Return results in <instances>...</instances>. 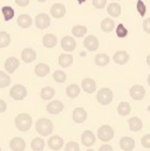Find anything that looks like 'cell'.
<instances>
[{"instance_id":"16","label":"cell","mask_w":150,"mask_h":151,"mask_svg":"<svg viewBox=\"0 0 150 151\" xmlns=\"http://www.w3.org/2000/svg\"><path fill=\"white\" fill-rule=\"evenodd\" d=\"M112 60L117 65H125L129 61V54L125 50H118L114 54Z\"/></svg>"},{"instance_id":"34","label":"cell","mask_w":150,"mask_h":151,"mask_svg":"<svg viewBox=\"0 0 150 151\" xmlns=\"http://www.w3.org/2000/svg\"><path fill=\"white\" fill-rule=\"evenodd\" d=\"M1 13H2V15H4L5 21H9V20L13 19V17H14V9H13L12 7H9V6L2 7Z\"/></svg>"},{"instance_id":"19","label":"cell","mask_w":150,"mask_h":151,"mask_svg":"<svg viewBox=\"0 0 150 151\" xmlns=\"http://www.w3.org/2000/svg\"><path fill=\"white\" fill-rule=\"evenodd\" d=\"M87 111L83 108H75L73 110V121L75 123H82L87 119Z\"/></svg>"},{"instance_id":"43","label":"cell","mask_w":150,"mask_h":151,"mask_svg":"<svg viewBox=\"0 0 150 151\" xmlns=\"http://www.w3.org/2000/svg\"><path fill=\"white\" fill-rule=\"evenodd\" d=\"M143 29L146 33H150V19H146L144 22H143Z\"/></svg>"},{"instance_id":"31","label":"cell","mask_w":150,"mask_h":151,"mask_svg":"<svg viewBox=\"0 0 150 151\" xmlns=\"http://www.w3.org/2000/svg\"><path fill=\"white\" fill-rule=\"evenodd\" d=\"M130 111H131V107L128 102H121L117 107V113L121 116H127L130 114Z\"/></svg>"},{"instance_id":"32","label":"cell","mask_w":150,"mask_h":151,"mask_svg":"<svg viewBox=\"0 0 150 151\" xmlns=\"http://www.w3.org/2000/svg\"><path fill=\"white\" fill-rule=\"evenodd\" d=\"M31 148L33 151H42L45 148V141L40 137L34 138L32 142H31Z\"/></svg>"},{"instance_id":"39","label":"cell","mask_w":150,"mask_h":151,"mask_svg":"<svg viewBox=\"0 0 150 151\" xmlns=\"http://www.w3.org/2000/svg\"><path fill=\"white\" fill-rule=\"evenodd\" d=\"M65 151H80V147L76 142H68L66 144V148H65Z\"/></svg>"},{"instance_id":"2","label":"cell","mask_w":150,"mask_h":151,"mask_svg":"<svg viewBox=\"0 0 150 151\" xmlns=\"http://www.w3.org/2000/svg\"><path fill=\"white\" fill-rule=\"evenodd\" d=\"M53 123L50 119L48 118H40L38 119L37 124H35V129H37L38 134H40L41 136H48L53 132Z\"/></svg>"},{"instance_id":"7","label":"cell","mask_w":150,"mask_h":151,"mask_svg":"<svg viewBox=\"0 0 150 151\" xmlns=\"http://www.w3.org/2000/svg\"><path fill=\"white\" fill-rule=\"evenodd\" d=\"M50 25V17L46 13H40L35 18V26L39 29H45Z\"/></svg>"},{"instance_id":"1","label":"cell","mask_w":150,"mask_h":151,"mask_svg":"<svg viewBox=\"0 0 150 151\" xmlns=\"http://www.w3.org/2000/svg\"><path fill=\"white\" fill-rule=\"evenodd\" d=\"M32 123H33V119L32 117L26 113H21L19 114L17 117H15V127L19 131H28L32 127Z\"/></svg>"},{"instance_id":"28","label":"cell","mask_w":150,"mask_h":151,"mask_svg":"<svg viewBox=\"0 0 150 151\" xmlns=\"http://www.w3.org/2000/svg\"><path fill=\"white\" fill-rule=\"evenodd\" d=\"M107 12H108L109 15H112V18H117L121 14V6L118 4H116V2H112V4L108 5Z\"/></svg>"},{"instance_id":"23","label":"cell","mask_w":150,"mask_h":151,"mask_svg":"<svg viewBox=\"0 0 150 151\" xmlns=\"http://www.w3.org/2000/svg\"><path fill=\"white\" fill-rule=\"evenodd\" d=\"M128 125H129V129L131 131H140L143 127V122L138 117H131L128 121Z\"/></svg>"},{"instance_id":"13","label":"cell","mask_w":150,"mask_h":151,"mask_svg":"<svg viewBox=\"0 0 150 151\" xmlns=\"http://www.w3.org/2000/svg\"><path fill=\"white\" fill-rule=\"evenodd\" d=\"M81 142L84 147H92L95 142H96V138L94 136V134L90 131V130H86L82 135H81Z\"/></svg>"},{"instance_id":"22","label":"cell","mask_w":150,"mask_h":151,"mask_svg":"<svg viewBox=\"0 0 150 151\" xmlns=\"http://www.w3.org/2000/svg\"><path fill=\"white\" fill-rule=\"evenodd\" d=\"M73 63V55L72 54H61L59 56V65L62 67V68H67L69 66H72Z\"/></svg>"},{"instance_id":"30","label":"cell","mask_w":150,"mask_h":151,"mask_svg":"<svg viewBox=\"0 0 150 151\" xmlns=\"http://www.w3.org/2000/svg\"><path fill=\"white\" fill-rule=\"evenodd\" d=\"M66 93H67V96L68 97H71V99H76L79 95H80V87L77 86V84H69L68 87H67V90H66Z\"/></svg>"},{"instance_id":"41","label":"cell","mask_w":150,"mask_h":151,"mask_svg":"<svg viewBox=\"0 0 150 151\" xmlns=\"http://www.w3.org/2000/svg\"><path fill=\"white\" fill-rule=\"evenodd\" d=\"M107 4V0H93V5L97 9H102Z\"/></svg>"},{"instance_id":"15","label":"cell","mask_w":150,"mask_h":151,"mask_svg":"<svg viewBox=\"0 0 150 151\" xmlns=\"http://www.w3.org/2000/svg\"><path fill=\"white\" fill-rule=\"evenodd\" d=\"M83 45H84V47L88 50L94 52V50H96L99 48V40H97L96 37H94V35H88L87 38L84 39Z\"/></svg>"},{"instance_id":"51","label":"cell","mask_w":150,"mask_h":151,"mask_svg":"<svg viewBox=\"0 0 150 151\" xmlns=\"http://www.w3.org/2000/svg\"><path fill=\"white\" fill-rule=\"evenodd\" d=\"M115 1H117V0H115Z\"/></svg>"},{"instance_id":"45","label":"cell","mask_w":150,"mask_h":151,"mask_svg":"<svg viewBox=\"0 0 150 151\" xmlns=\"http://www.w3.org/2000/svg\"><path fill=\"white\" fill-rule=\"evenodd\" d=\"M7 109V104L4 100H0V113H5Z\"/></svg>"},{"instance_id":"12","label":"cell","mask_w":150,"mask_h":151,"mask_svg":"<svg viewBox=\"0 0 150 151\" xmlns=\"http://www.w3.org/2000/svg\"><path fill=\"white\" fill-rule=\"evenodd\" d=\"M18 67H19V60L17 58H14V56L8 58L6 60V62H5V69H6V72L8 74H13L18 69Z\"/></svg>"},{"instance_id":"11","label":"cell","mask_w":150,"mask_h":151,"mask_svg":"<svg viewBox=\"0 0 150 151\" xmlns=\"http://www.w3.org/2000/svg\"><path fill=\"white\" fill-rule=\"evenodd\" d=\"M63 103L61 101H52L47 104V111L52 115H58L63 110Z\"/></svg>"},{"instance_id":"8","label":"cell","mask_w":150,"mask_h":151,"mask_svg":"<svg viewBox=\"0 0 150 151\" xmlns=\"http://www.w3.org/2000/svg\"><path fill=\"white\" fill-rule=\"evenodd\" d=\"M67 9L65 7V5L62 4H54L52 7H50V15L55 19H60L62 17H65Z\"/></svg>"},{"instance_id":"10","label":"cell","mask_w":150,"mask_h":151,"mask_svg":"<svg viewBox=\"0 0 150 151\" xmlns=\"http://www.w3.org/2000/svg\"><path fill=\"white\" fill-rule=\"evenodd\" d=\"M76 47V41L72 37H63L61 40V48L66 52H73Z\"/></svg>"},{"instance_id":"33","label":"cell","mask_w":150,"mask_h":151,"mask_svg":"<svg viewBox=\"0 0 150 151\" xmlns=\"http://www.w3.org/2000/svg\"><path fill=\"white\" fill-rule=\"evenodd\" d=\"M72 33L73 35L76 38H82L86 35L87 33V27L86 26H82V25H76L72 28Z\"/></svg>"},{"instance_id":"35","label":"cell","mask_w":150,"mask_h":151,"mask_svg":"<svg viewBox=\"0 0 150 151\" xmlns=\"http://www.w3.org/2000/svg\"><path fill=\"white\" fill-rule=\"evenodd\" d=\"M11 43V35L7 32H0V48H5Z\"/></svg>"},{"instance_id":"47","label":"cell","mask_w":150,"mask_h":151,"mask_svg":"<svg viewBox=\"0 0 150 151\" xmlns=\"http://www.w3.org/2000/svg\"><path fill=\"white\" fill-rule=\"evenodd\" d=\"M84 1H87V0H77V2H79V4H83Z\"/></svg>"},{"instance_id":"26","label":"cell","mask_w":150,"mask_h":151,"mask_svg":"<svg viewBox=\"0 0 150 151\" xmlns=\"http://www.w3.org/2000/svg\"><path fill=\"white\" fill-rule=\"evenodd\" d=\"M54 95H55V90H54V88H52V87H45V88H42L41 91H40V96H41V99L45 100V101L52 100V99L54 97Z\"/></svg>"},{"instance_id":"20","label":"cell","mask_w":150,"mask_h":151,"mask_svg":"<svg viewBox=\"0 0 150 151\" xmlns=\"http://www.w3.org/2000/svg\"><path fill=\"white\" fill-rule=\"evenodd\" d=\"M120 147L124 151H131L135 148V141L131 137H122L120 139Z\"/></svg>"},{"instance_id":"3","label":"cell","mask_w":150,"mask_h":151,"mask_svg":"<svg viewBox=\"0 0 150 151\" xmlns=\"http://www.w3.org/2000/svg\"><path fill=\"white\" fill-rule=\"evenodd\" d=\"M112 99H114V94L109 88H102L96 94V100L102 106H108L109 103H112Z\"/></svg>"},{"instance_id":"29","label":"cell","mask_w":150,"mask_h":151,"mask_svg":"<svg viewBox=\"0 0 150 151\" xmlns=\"http://www.w3.org/2000/svg\"><path fill=\"white\" fill-rule=\"evenodd\" d=\"M114 26H115V22L112 21V19L110 18H106L101 21V29L106 33H109L114 29Z\"/></svg>"},{"instance_id":"21","label":"cell","mask_w":150,"mask_h":151,"mask_svg":"<svg viewBox=\"0 0 150 151\" xmlns=\"http://www.w3.org/2000/svg\"><path fill=\"white\" fill-rule=\"evenodd\" d=\"M17 22H18V26L19 27H21V28H28V27H31L33 20H32V18L28 14H21V15H19Z\"/></svg>"},{"instance_id":"17","label":"cell","mask_w":150,"mask_h":151,"mask_svg":"<svg viewBox=\"0 0 150 151\" xmlns=\"http://www.w3.org/2000/svg\"><path fill=\"white\" fill-rule=\"evenodd\" d=\"M81 87H82V89H83L86 93L93 94V93L96 90V82H95L93 78L87 77V78H84V80L82 81Z\"/></svg>"},{"instance_id":"37","label":"cell","mask_w":150,"mask_h":151,"mask_svg":"<svg viewBox=\"0 0 150 151\" xmlns=\"http://www.w3.org/2000/svg\"><path fill=\"white\" fill-rule=\"evenodd\" d=\"M53 78H54L58 83H63V82H66V80H67V75H66V73L62 72V70H55L54 74H53Z\"/></svg>"},{"instance_id":"9","label":"cell","mask_w":150,"mask_h":151,"mask_svg":"<svg viewBox=\"0 0 150 151\" xmlns=\"http://www.w3.org/2000/svg\"><path fill=\"white\" fill-rule=\"evenodd\" d=\"M65 142H63V138L60 137V136H52L49 139H48V147L54 151H59L62 147H63Z\"/></svg>"},{"instance_id":"36","label":"cell","mask_w":150,"mask_h":151,"mask_svg":"<svg viewBox=\"0 0 150 151\" xmlns=\"http://www.w3.org/2000/svg\"><path fill=\"white\" fill-rule=\"evenodd\" d=\"M11 83V77L5 72H0V88H6Z\"/></svg>"},{"instance_id":"49","label":"cell","mask_w":150,"mask_h":151,"mask_svg":"<svg viewBox=\"0 0 150 151\" xmlns=\"http://www.w3.org/2000/svg\"><path fill=\"white\" fill-rule=\"evenodd\" d=\"M87 151H95V150H92V149H89V150H87Z\"/></svg>"},{"instance_id":"24","label":"cell","mask_w":150,"mask_h":151,"mask_svg":"<svg viewBox=\"0 0 150 151\" xmlns=\"http://www.w3.org/2000/svg\"><path fill=\"white\" fill-rule=\"evenodd\" d=\"M56 42H58V39L54 34H46L43 38H42V45L46 47V48H53L56 46Z\"/></svg>"},{"instance_id":"44","label":"cell","mask_w":150,"mask_h":151,"mask_svg":"<svg viewBox=\"0 0 150 151\" xmlns=\"http://www.w3.org/2000/svg\"><path fill=\"white\" fill-rule=\"evenodd\" d=\"M15 4L20 7H26L30 4V0H15Z\"/></svg>"},{"instance_id":"50","label":"cell","mask_w":150,"mask_h":151,"mask_svg":"<svg viewBox=\"0 0 150 151\" xmlns=\"http://www.w3.org/2000/svg\"><path fill=\"white\" fill-rule=\"evenodd\" d=\"M0 151H1V148H0Z\"/></svg>"},{"instance_id":"40","label":"cell","mask_w":150,"mask_h":151,"mask_svg":"<svg viewBox=\"0 0 150 151\" xmlns=\"http://www.w3.org/2000/svg\"><path fill=\"white\" fill-rule=\"evenodd\" d=\"M137 12L143 17L147 12V7H146V4L141 0H137Z\"/></svg>"},{"instance_id":"5","label":"cell","mask_w":150,"mask_h":151,"mask_svg":"<svg viewBox=\"0 0 150 151\" xmlns=\"http://www.w3.org/2000/svg\"><path fill=\"white\" fill-rule=\"evenodd\" d=\"M9 95L12 99L17 100V101H21L27 96V89L22 86V84H15L12 87Z\"/></svg>"},{"instance_id":"4","label":"cell","mask_w":150,"mask_h":151,"mask_svg":"<svg viewBox=\"0 0 150 151\" xmlns=\"http://www.w3.org/2000/svg\"><path fill=\"white\" fill-rule=\"evenodd\" d=\"M97 137L100 138V141L102 142H109L112 141L114 137V130L110 125H102L97 130Z\"/></svg>"},{"instance_id":"25","label":"cell","mask_w":150,"mask_h":151,"mask_svg":"<svg viewBox=\"0 0 150 151\" xmlns=\"http://www.w3.org/2000/svg\"><path fill=\"white\" fill-rule=\"evenodd\" d=\"M95 65L96 66H99V67H105V66H107L108 63H109V61H110V58L107 55V54H105V53H100V54H97L96 56H95Z\"/></svg>"},{"instance_id":"48","label":"cell","mask_w":150,"mask_h":151,"mask_svg":"<svg viewBox=\"0 0 150 151\" xmlns=\"http://www.w3.org/2000/svg\"><path fill=\"white\" fill-rule=\"evenodd\" d=\"M37 1H39V2H45V1H47V0H37Z\"/></svg>"},{"instance_id":"42","label":"cell","mask_w":150,"mask_h":151,"mask_svg":"<svg viewBox=\"0 0 150 151\" xmlns=\"http://www.w3.org/2000/svg\"><path fill=\"white\" fill-rule=\"evenodd\" d=\"M141 143H142V145L146 148V149H149L150 148V135H146V136H143V138L141 139Z\"/></svg>"},{"instance_id":"38","label":"cell","mask_w":150,"mask_h":151,"mask_svg":"<svg viewBox=\"0 0 150 151\" xmlns=\"http://www.w3.org/2000/svg\"><path fill=\"white\" fill-rule=\"evenodd\" d=\"M116 35L118 38H125L128 35V29L124 27V25H122V24L117 25V27H116Z\"/></svg>"},{"instance_id":"27","label":"cell","mask_w":150,"mask_h":151,"mask_svg":"<svg viewBox=\"0 0 150 151\" xmlns=\"http://www.w3.org/2000/svg\"><path fill=\"white\" fill-rule=\"evenodd\" d=\"M34 72H35V74H37L38 76L43 77V76H46V75H48V74H49L50 68H49V66H48V65H46V63H39V65L35 66Z\"/></svg>"},{"instance_id":"6","label":"cell","mask_w":150,"mask_h":151,"mask_svg":"<svg viewBox=\"0 0 150 151\" xmlns=\"http://www.w3.org/2000/svg\"><path fill=\"white\" fill-rule=\"evenodd\" d=\"M129 95L131 96L133 100H135V101H141V100H143L144 96H146V89H144V87L141 86V84H135V86H133V87L130 88Z\"/></svg>"},{"instance_id":"46","label":"cell","mask_w":150,"mask_h":151,"mask_svg":"<svg viewBox=\"0 0 150 151\" xmlns=\"http://www.w3.org/2000/svg\"><path fill=\"white\" fill-rule=\"evenodd\" d=\"M99 151H112V148L110 145H108V144H105V145L100 147Z\"/></svg>"},{"instance_id":"18","label":"cell","mask_w":150,"mask_h":151,"mask_svg":"<svg viewBox=\"0 0 150 151\" xmlns=\"http://www.w3.org/2000/svg\"><path fill=\"white\" fill-rule=\"evenodd\" d=\"M21 59L24 60V62L31 63L37 59V53L32 48H25L22 50V53H21Z\"/></svg>"},{"instance_id":"14","label":"cell","mask_w":150,"mask_h":151,"mask_svg":"<svg viewBox=\"0 0 150 151\" xmlns=\"http://www.w3.org/2000/svg\"><path fill=\"white\" fill-rule=\"evenodd\" d=\"M9 148L13 151H24L26 148V142L21 137H14L9 142Z\"/></svg>"}]
</instances>
